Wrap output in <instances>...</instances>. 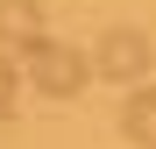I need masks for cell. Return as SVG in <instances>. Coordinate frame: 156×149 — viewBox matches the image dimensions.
Instances as JSON below:
<instances>
[{"label":"cell","instance_id":"6da1fadb","mask_svg":"<svg viewBox=\"0 0 156 149\" xmlns=\"http://www.w3.org/2000/svg\"><path fill=\"white\" fill-rule=\"evenodd\" d=\"M21 64H29V85L50 99H78L92 78V57H78V43H50V36H36L21 50Z\"/></svg>","mask_w":156,"mask_h":149},{"label":"cell","instance_id":"7a4b0ae2","mask_svg":"<svg viewBox=\"0 0 156 149\" xmlns=\"http://www.w3.org/2000/svg\"><path fill=\"white\" fill-rule=\"evenodd\" d=\"M149 36L142 29H107L92 50V78H114V85H142V71H149Z\"/></svg>","mask_w":156,"mask_h":149},{"label":"cell","instance_id":"3957f363","mask_svg":"<svg viewBox=\"0 0 156 149\" xmlns=\"http://www.w3.org/2000/svg\"><path fill=\"white\" fill-rule=\"evenodd\" d=\"M43 36V7L36 0H0V50H29Z\"/></svg>","mask_w":156,"mask_h":149},{"label":"cell","instance_id":"277c9868","mask_svg":"<svg viewBox=\"0 0 156 149\" xmlns=\"http://www.w3.org/2000/svg\"><path fill=\"white\" fill-rule=\"evenodd\" d=\"M121 135L156 149V85H128V107H121Z\"/></svg>","mask_w":156,"mask_h":149},{"label":"cell","instance_id":"5b68a950","mask_svg":"<svg viewBox=\"0 0 156 149\" xmlns=\"http://www.w3.org/2000/svg\"><path fill=\"white\" fill-rule=\"evenodd\" d=\"M14 85H21V71H14V57L0 50V121L14 114Z\"/></svg>","mask_w":156,"mask_h":149}]
</instances>
